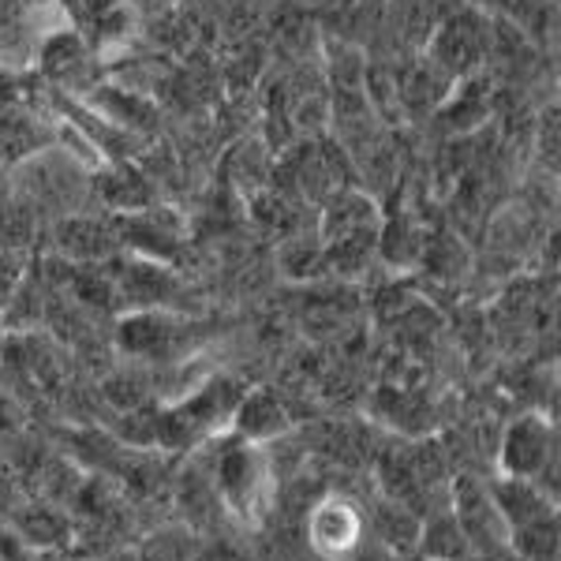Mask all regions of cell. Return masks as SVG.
<instances>
[{
    "label": "cell",
    "mask_w": 561,
    "mask_h": 561,
    "mask_svg": "<svg viewBox=\"0 0 561 561\" xmlns=\"http://www.w3.org/2000/svg\"><path fill=\"white\" fill-rule=\"evenodd\" d=\"M15 531L31 542V547H57L65 539V520H60L57 510H38V505H26L23 517L15 520Z\"/></svg>",
    "instance_id": "cell-8"
},
{
    "label": "cell",
    "mask_w": 561,
    "mask_h": 561,
    "mask_svg": "<svg viewBox=\"0 0 561 561\" xmlns=\"http://www.w3.org/2000/svg\"><path fill=\"white\" fill-rule=\"evenodd\" d=\"M15 505V483H12V476H0V510H12Z\"/></svg>",
    "instance_id": "cell-9"
},
{
    "label": "cell",
    "mask_w": 561,
    "mask_h": 561,
    "mask_svg": "<svg viewBox=\"0 0 561 561\" xmlns=\"http://www.w3.org/2000/svg\"><path fill=\"white\" fill-rule=\"evenodd\" d=\"M502 476L510 479H539L547 465H554V431L542 415H524L502 438Z\"/></svg>",
    "instance_id": "cell-3"
},
{
    "label": "cell",
    "mask_w": 561,
    "mask_h": 561,
    "mask_svg": "<svg viewBox=\"0 0 561 561\" xmlns=\"http://www.w3.org/2000/svg\"><path fill=\"white\" fill-rule=\"evenodd\" d=\"M364 536V517L359 510L341 494H330L322 502L311 505V517H307V542L319 550L322 558H345L359 547Z\"/></svg>",
    "instance_id": "cell-4"
},
{
    "label": "cell",
    "mask_w": 561,
    "mask_h": 561,
    "mask_svg": "<svg viewBox=\"0 0 561 561\" xmlns=\"http://www.w3.org/2000/svg\"><path fill=\"white\" fill-rule=\"evenodd\" d=\"M454 520L465 531L468 547H479L486 554H505L510 550V524L497 513L491 491L476 479H457L454 486Z\"/></svg>",
    "instance_id": "cell-2"
},
{
    "label": "cell",
    "mask_w": 561,
    "mask_h": 561,
    "mask_svg": "<svg viewBox=\"0 0 561 561\" xmlns=\"http://www.w3.org/2000/svg\"><path fill=\"white\" fill-rule=\"evenodd\" d=\"M468 539L460 531V524L454 517H438L423 531V554L431 561H465L468 558Z\"/></svg>",
    "instance_id": "cell-7"
},
{
    "label": "cell",
    "mask_w": 561,
    "mask_h": 561,
    "mask_svg": "<svg viewBox=\"0 0 561 561\" xmlns=\"http://www.w3.org/2000/svg\"><path fill=\"white\" fill-rule=\"evenodd\" d=\"M237 427L243 434V442H255V446H262V442L277 438L288 423H285V412H280V404L274 401V397L255 393L237 409Z\"/></svg>",
    "instance_id": "cell-6"
},
{
    "label": "cell",
    "mask_w": 561,
    "mask_h": 561,
    "mask_svg": "<svg viewBox=\"0 0 561 561\" xmlns=\"http://www.w3.org/2000/svg\"><path fill=\"white\" fill-rule=\"evenodd\" d=\"M270 476H274L270 460L255 442L225 446L221 457H217V491L240 520H259L266 513L270 497H274V479Z\"/></svg>",
    "instance_id": "cell-1"
},
{
    "label": "cell",
    "mask_w": 561,
    "mask_h": 561,
    "mask_svg": "<svg viewBox=\"0 0 561 561\" xmlns=\"http://www.w3.org/2000/svg\"><path fill=\"white\" fill-rule=\"evenodd\" d=\"M502 513V520L510 524V536L524 524H536L542 517H554V505L547 502V494L536 486V479H497V483L486 486Z\"/></svg>",
    "instance_id": "cell-5"
}]
</instances>
